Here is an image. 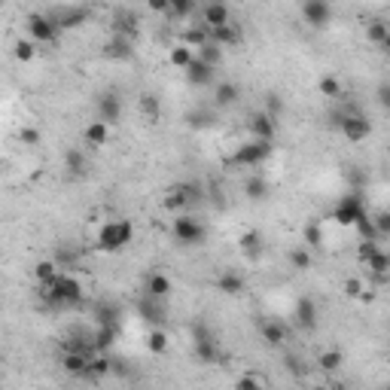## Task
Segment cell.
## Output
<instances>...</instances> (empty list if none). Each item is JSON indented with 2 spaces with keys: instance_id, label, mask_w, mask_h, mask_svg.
Wrapping results in <instances>:
<instances>
[{
  "instance_id": "59",
  "label": "cell",
  "mask_w": 390,
  "mask_h": 390,
  "mask_svg": "<svg viewBox=\"0 0 390 390\" xmlns=\"http://www.w3.org/2000/svg\"><path fill=\"white\" fill-rule=\"evenodd\" d=\"M311 390H327V387H311Z\"/></svg>"
},
{
  "instance_id": "58",
  "label": "cell",
  "mask_w": 390,
  "mask_h": 390,
  "mask_svg": "<svg viewBox=\"0 0 390 390\" xmlns=\"http://www.w3.org/2000/svg\"><path fill=\"white\" fill-rule=\"evenodd\" d=\"M382 49H384V52L390 55V37H387V40H384V46H382Z\"/></svg>"
},
{
  "instance_id": "5",
  "label": "cell",
  "mask_w": 390,
  "mask_h": 390,
  "mask_svg": "<svg viewBox=\"0 0 390 390\" xmlns=\"http://www.w3.org/2000/svg\"><path fill=\"white\" fill-rule=\"evenodd\" d=\"M363 217H366V201H363V195H360V192L341 195L336 210H332V220H336L339 226H348V229H354Z\"/></svg>"
},
{
  "instance_id": "2",
  "label": "cell",
  "mask_w": 390,
  "mask_h": 390,
  "mask_svg": "<svg viewBox=\"0 0 390 390\" xmlns=\"http://www.w3.org/2000/svg\"><path fill=\"white\" fill-rule=\"evenodd\" d=\"M132 241H134V222L128 217H113L98 226L95 250H101V253H119V250H125Z\"/></svg>"
},
{
  "instance_id": "39",
  "label": "cell",
  "mask_w": 390,
  "mask_h": 390,
  "mask_svg": "<svg viewBox=\"0 0 390 390\" xmlns=\"http://www.w3.org/2000/svg\"><path fill=\"white\" fill-rule=\"evenodd\" d=\"M113 369H116V363L107 354H95L89 360V375L86 378H104V375L113 372Z\"/></svg>"
},
{
  "instance_id": "22",
  "label": "cell",
  "mask_w": 390,
  "mask_h": 390,
  "mask_svg": "<svg viewBox=\"0 0 390 390\" xmlns=\"http://www.w3.org/2000/svg\"><path fill=\"white\" fill-rule=\"evenodd\" d=\"M238 98H241V89H238V82H232V80H222L220 86L213 89V107H220V110L235 107Z\"/></svg>"
},
{
  "instance_id": "23",
  "label": "cell",
  "mask_w": 390,
  "mask_h": 390,
  "mask_svg": "<svg viewBox=\"0 0 390 390\" xmlns=\"http://www.w3.org/2000/svg\"><path fill=\"white\" fill-rule=\"evenodd\" d=\"M104 55L107 58H113V61H128V58H134V40H125V37H110L107 46H104Z\"/></svg>"
},
{
  "instance_id": "42",
  "label": "cell",
  "mask_w": 390,
  "mask_h": 390,
  "mask_svg": "<svg viewBox=\"0 0 390 390\" xmlns=\"http://www.w3.org/2000/svg\"><path fill=\"white\" fill-rule=\"evenodd\" d=\"M302 241H305V247L314 250V247H320L323 244V226L317 220H308L305 222V229H302Z\"/></svg>"
},
{
  "instance_id": "61",
  "label": "cell",
  "mask_w": 390,
  "mask_h": 390,
  "mask_svg": "<svg viewBox=\"0 0 390 390\" xmlns=\"http://www.w3.org/2000/svg\"><path fill=\"white\" fill-rule=\"evenodd\" d=\"M387 256H390V250H387Z\"/></svg>"
},
{
  "instance_id": "35",
  "label": "cell",
  "mask_w": 390,
  "mask_h": 390,
  "mask_svg": "<svg viewBox=\"0 0 390 390\" xmlns=\"http://www.w3.org/2000/svg\"><path fill=\"white\" fill-rule=\"evenodd\" d=\"M58 263L55 259H40V263L34 265V281H37V287L40 284H52V281H58Z\"/></svg>"
},
{
  "instance_id": "6",
  "label": "cell",
  "mask_w": 390,
  "mask_h": 390,
  "mask_svg": "<svg viewBox=\"0 0 390 390\" xmlns=\"http://www.w3.org/2000/svg\"><path fill=\"white\" fill-rule=\"evenodd\" d=\"M339 132L351 144H363L366 137L372 134V122H369L363 113H357V110H348V113H341V119H339Z\"/></svg>"
},
{
  "instance_id": "10",
  "label": "cell",
  "mask_w": 390,
  "mask_h": 390,
  "mask_svg": "<svg viewBox=\"0 0 390 390\" xmlns=\"http://www.w3.org/2000/svg\"><path fill=\"white\" fill-rule=\"evenodd\" d=\"M49 15L61 31H70V27H82L89 22L92 9L89 6H55V9H49Z\"/></svg>"
},
{
  "instance_id": "18",
  "label": "cell",
  "mask_w": 390,
  "mask_h": 390,
  "mask_svg": "<svg viewBox=\"0 0 390 390\" xmlns=\"http://www.w3.org/2000/svg\"><path fill=\"white\" fill-rule=\"evenodd\" d=\"M238 247H241V253H244V259H250V263L263 259V253H265V238H263V232L247 229L244 235L238 238Z\"/></svg>"
},
{
  "instance_id": "52",
  "label": "cell",
  "mask_w": 390,
  "mask_h": 390,
  "mask_svg": "<svg viewBox=\"0 0 390 390\" xmlns=\"http://www.w3.org/2000/svg\"><path fill=\"white\" fill-rule=\"evenodd\" d=\"M40 137H43V134L37 132L34 125H25L22 132H18V141H22L25 146H40Z\"/></svg>"
},
{
  "instance_id": "26",
  "label": "cell",
  "mask_w": 390,
  "mask_h": 390,
  "mask_svg": "<svg viewBox=\"0 0 390 390\" xmlns=\"http://www.w3.org/2000/svg\"><path fill=\"white\" fill-rule=\"evenodd\" d=\"M146 351L156 354V357H162V354L171 351V336L165 332V327H153L150 332H146Z\"/></svg>"
},
{
  "instance_id": "48",
  "label": "cell",
  "mask_w": 390,
  "mask_h": 390,
  "mask_svg": "<svg viewBox=\"0 0 390 390\" xmlns=\"http://www.w3.org/2000/svg\"><path fill=\"white\" fill-rule=\"evenodd\" d=\"M369 290V287L360 281V277H348L345 284H341V293L348 296V299H363V293Z\"/></svg>"
},
{
  "instance_id": "51",
  "label": "cell",
  "mask_w": 390,
  "mask_h": 390,
  "mask_svg": "<svg viewBox=\"0 0 390 390\" xmlns=\"http://www.w3.org/2000/svg\"><path fill=\"white\" fill-rule=\"evenodd\" d=\"M235 390H265V382L259 375H241L238 382H235Z\"/></svg>"
},
{
  "instance_id": "37",
  "label": "cell",
  "mask_w": 390,
  "mask_h": 390,
  "mask_svg": "<svg viewBox=\"0 0 390 390\" xmlns=\"http://www.w3.org/2000/svg\"><path fill=\"white\" fill-rule=\"evenodd\" d=\"M86 168H89V165H86V156H82V150H73V146H70V150L64 153V171H68L70 177H82Z\"/></svg>"
},
{
  "instance_id": "11",
  "label": "cell",
  "mask_w": 390,
  "mask_h": 390,
  "mask_svg": "<svg viewBox=\"0 0 390 390\" xmlns=\"http://www.w3.org/2000/svg\"><path fill=\"white\" fill-rule=\"evenodd\" d=\"M95 119L104 125H116L119 119H122V98L116 95V92H104V95H98L95 101Z\"/></svg>"
},
{
  "instance_id": "34",
  "label": "cell",
  "mask_w": 390,
  "mask_h": 390,
  "mask_svg": "<svg viewBox=\"0 0 390 390\" xmlns=\"http://www.w3.org/2000/svg\"><path fill=\"white\" fill-rule=\"evenodd\" d=\"M390 37V22L387 18H369L366 22V40L375 46H384V40Z\"/></svg>"
},
{
  "instance_id": "32",
  "label": "cell",
  "mask_w": 390,
  "mask_h": 390,
  "mask_svg": "<svg viewBox=\"0 0 390 390\" xmlns=\"http://www.w3.org/2000/svg\"><path fill=\"white\" fill-rule=\"evenodd\" d=\"M341 363H345V354H341L339 348H327V351H320V354H317V369H320V372H327V375L339 372Z\"/></svg>"
},
{
  "instance_id": "53",
  "label": "cell",
  "mask_w": 390,
  "mask_h": 390,
  "mask_svg": "<svg viewBox=\"0 0 390 390\" xmlns=\"http://www.w3.org/2000/svg\"><path fill=\"white\" fill-rule=\"evenodd\" d=\"M375 101H378V107L390 113V80L378 82V89H375Z\"/></svg>"
},
{
  "instance_id": "24",
  "label": "cell",
  "mask_w": 390,
  "mask_h": 390,
  "mask_svg": "<svg viewBox=\"0 0 390 390\" xmlns=\"http://www.w3.org/2000/svg\"><path fill=\"white\" fill-rule=\"evenodd\" d=\"M137 311H141V317L146 323H153V327H162V323H165V302H159V299L144 296V299L137 302Z\"/></svg>"
},
{
  "instance_id": "25",
  "label": "cell",
  "mask_w": 390,
  "mask_h": 390,
  "mask_svg": "<svg viewBox=\"0 0 390 390\" xmlns=\"http://www.w3.org/2000/svg\"><path fill=\"white\" fill-rule=\"evenodd\" d=\"M82 141H86V146H92V150H101V146H107L110 141V125L104 122H89L86 125V132H82Z\"/></svg>"
},
{
  "instance_id": "14",
  "label": "cell",
  "mask_w": 390,
  "mask_h": 390,
  "mask_svg": "<svg viewBox=\"0 0 390 390\" xmlns=\"http://www.w3.org/2000/svg\"><path fill=\"white\" fill-rule=\"evenodd\" d=\"M201 25L204 27H226L232 25V9L226 4H220V0H213V4H204L201 6Z\"/></svg>"
},
{
  "instance_id": "33",
  "label": "cell",
  "mask_w": 390,
  "mask_h": 390,
  "mask_svg": "<svg viewBox=\"0 0 390 390\" xmlns=\"http://www.w3.org/2000/svg\"><path fill=\"white\" fill-rule=\"evenodd\" d=\"M137 107H141V113H144V119H146L150 125L159 122V116H162V104H159V98H156L153 92H144V95L137 98Z\"/></svg>"
},
{
  "instance_id": "55",
  "label": "cell",
  "mask_w": 390,
  "mask_h": 390,
  "mask_svg": "<svg viewBox=\"0 0 390 390\" xmlns=\"http://www.w3.org/2000/svg\"><path fill=\"white\" fill-rule=\"evenodd\" d=\"M375 229H378V235L382 238H390V210H382V213H375Z\"/></svg>"
},
{
  "instance_id": "1",
  "label": "cell",
  "mask_w": 390,
  "mask_h": 390,
  "mask_svg": "<svg viewBox=\"0 0 390 390\" xmlns=\"http://www.w3.org/2000/svg\"><path fill=\"white\" fill-rule=\"evenodd\" d=\"M40 299L49 305V308H77L86 299V290H82L80 277L73 275H58V281L52 284H40Z\"/></svg>"
},
{
  "instance_id": "30",
  "label": "cell",
  "mask_w": 390,
  "mask_h": 390,
  "mask_svg": "<svg viewBox=\"0 0 390 390\" xmlns=\"http://www.w3.org/2000/svg\"><path fill=\"white\" fill-rule=\"evenodd\" d=\"M116 336H119L116 327H98L95 336H92V354H107V351L113 348Z\"/></svg>"
},
{
  "instance_id": "17",
  "label": "cell",
  "mask_w": 390,
  "mask_h": 390,
  "mask_svg": "<svg viewBox=\"0 0 390 390\" xmlns=\"http://www.w3.org/2000/svg\"><path fill=\"white\" fill-rule=\"evenodd\" d=\"M171 293H174V281H171V277L162 275V272H150V277H146V284H144V296L159 299V302H168Z\"/></svg>"
},
{
  "instance_id": "12",
  "label": "cell",
  "mask_w": 390,
  "mask_h": 390,
  "mask_svg": "<svg viewBox=\"0 0 390 390\" xmlns=\"http://www.w3.org/2000/svg\"><path fill=\"white\" fill-rule=\"evenodd\" d=\"M299 13L305 18V25L311 27H327L329 18H332V6L327 4V0H302Z\"/></svg>"
},
{
  "instance_id": "4",
  "label": "cell",
  "mask_w": 390,
  "mask_h": 390,
  "mask_svg": "<svg viewBox=\"0 0 390 390\" xmlns=\"http://www.w3.org/2000/svg\"><path fill=\"white\" fill-rule=\"evenodd\" d=\"M25 31L31 37V43L37 46H55L61 37V27L52 22L49 13H31L25 18Z\"/></svg>"
},
{
  "instance_id": "16",
  "label": "cell",
  "mask_w": 390,
  "mask_h": 390,
  "mask_svg": "<svg viewBox=\"0 0 390 390\" xmlns=\"http://www.w3.org/2000/svg\"><path fill=\"white\" fill-rule=\"evenodd\" d=\"M217 290L222 296H229V299H235V296H244L247 281H244V275H241V272H235V268H226V272L217 275Z\"/></svg>"
},
{
  "instance_id": "28",
  "label": "cell",
  "mask_w": 390,
  "mask_h": 390,
  "mask_svg": "<svg viewBox=\"0 0 390 390\" xmlns=\"http://www.w3.org/2000/svg\"><path fill=\"white\" fill-rule=\"evenodd\" d=\"M268 192H272V187H268V180L259 177V174H250L244 180V199L247 201H265Z\"/></svg>"
},
{
  "instance_id": "45",
  "label": "cell",
  "mask_w": 390,
  "mask_h": 390,
  "mask_svg": "<svg viewBox=\"0 0 390 390\" xmlns=\"http://www.w3.org/2000/svg\"><path fill=\"white\" fill-rule=\"evenodd\" d=\"M263 113H268L272 119H277L284 113V98L277 92H265V101H263Z\"/></svg>"
},
{
  "instance_id": "21",
  "label": "cell",
  "mask_w": 390,
  "mask_h": 390,
  "mask_svg": "<svg viewBox=\"0 0 390 390\" xmlns=\"http://www.w3.org/2000/svg\"><path fill=\"white\" fill-rule=\"evenodd\" d=\"M192 354L199 363L204 366H213L222 360V351H220V341L217 339H208V341H192Z\"/></svg>"
},
{
  "instance_id": "15",
  "label": "cell",
  "mask_w": 390,
  "mask_h": 390,
  "mask_svg": "<svg viewBox=\"0 0 390 390\" xmlns=\"http://www.w3.org/2000/svg\"><path fill=\"white\" fill-rule=\"evenodd\" d=\"M187 82L189 86H195V89H204V86H213V80H217V68H210V64H204L199 55H195V61L189 64L187 70Z\"/></svg>"
},
{
  "instance_id": "60",
  "label": "cell",
  "mask_w": 390,
  "mask_h": 390,
  "mask_svg": "<svg viewBox=\"0 0 390 390\" xmlns=\"http://www.w3.org/2000/svg\"><path fill=\"white\" fill-rule=\"evenodd\" d=\"M384 390H390V384H387V387H384Z\"/></svg>"
},
{
  "instance_id": "27",
  "label": "cell",
  "mask_w": 390,
  "mask_h": 390,
  "mask_svg": "<svg viewBox=\"0 0 390 390\" xmlns=\"http://www.w3.org/2000/svg\"><path fill=\"white\" fill-rule=\"evenodd\" d=\"M180 43L199 52L201 46L210 43V27H204V25H189V27H183V40H180Z\"/></svg>"
},
{
  "instance_id": "19",
  "label": "cell",
  "mask_w": 390,
  "mask_h": 390,
  "mask_svg": "<svg viewBox=\"0 0 390 390\" xmlns=\"http://www.w3.org/2000/svg\"><path fill=\"white\" fill-rule=\"evenodd\" d=\"M113 34L116 37H125V40H134L137 37V15L132 13V9H116L113 13Z\"/></svg>"
},
{
  "instance_id": "20",
  "label": "cell",
  "mask_w": 390,
  "mask_h": 390,
  "mask_svg": "<svg viewBox=\"0 0 390 390\" xmlns=\"http://www.w3.org/2000/svg\"><path fill=\"white\" fill-rule=\"evenodd\" d=\"M259 332H263V339H265L268 348H284L287 345V336H290L284 323L281 320H272V317L259 323Z\"/></svg>"
},
{
  "instance_id": "13",
  "label": "cell",
  "mask_w": 390,
  "mask_h": 390,
  "mask_svg": "<svg viewBox=\"0 0 390 390\" xmlns=\"http://www.w3.org/2000/svg\"><path fill=\"white\" fill-rule=\"evenodd\" d=\"M247 128L253 134V141H265V144H275V134H277V119H272L268 113H253L247 119Z\"/></svg>"
},
{
  "instance_id": "31",
  "label": "cell",
  "mask_w": 390,
  "mask_h": 390,
  "mask_svg": "<svg viewBox=\"0 0 390 390\" xmlns=\"http://www.w3.org/2000/svg\"><path fill=\"white\" fill-rule=\"evenodd\" d=\"M210 43L222 46V49H229V46L241 43V27L235 22L226 25V27H213V31H210Z\"/></svg>"
},
{
  "instance_id": "54",
  "label": "cell",
  "mask_w": 390,
  "mask_h": 390,
  "mask_svg": "<svg viewBox=\"0 0 390 390\" xmlns=\"http://www.w3.org/2000/svg\"><path fill=\"white\" fill-rule=\"evenodd\" d=\"M208 339H213L210 327H208L204 320H195V323H192V341H208Z\"/></svg>"
},
{
  "instance_id": "8",
  "label": "cell",
  "mask_w": 390,
  "mask_h": 390,
  "mask_svg": "<svg viewBox=\"0 0 390 390\" xmlns=\"http://www.w3.org/2000/svg\"><path fill=\"white\" fill-rule=\"evenodd\" d=\"M293 323L299 327L302 332H314L320 323V311H317V302L311 296H299L293 305Z\"/></svg>"
},
{
  "instance_id": "44",
  "label": "cell",
  "mask_w": 390,
  "mask_h": 390,
  "mask_svg": "<svg viewBox=\"0 0 390 390\" xmlns=\"http://www.w3.org/2000/svg\"><path fill=\"white\" fill-rule=\"evenodd\" d=\"M354 232L360 235V241H378V238H382V235H378V229H375V220L369 217V213H366V217L357 222V226H354Z\"/></svg>"
},
{
  "instance_id": "9",
  "label": "cell",
  "mask_w": 390,
  "mask_h": 390,
  "mask_svg": "<svg viewBox=\"0 0 390 390\" xmlns=\"http://www.w3.org/2000/svg\"><path fill=\"white\" fill-rule=\"evenodd\" d=\"M195 201H201V189L199 187H189V183H180V187L168 189V192H165V199H162L165 210H174V213L187 210L189 204H195Z\"/></svg>"
},
{
  "instance_id": "36",
  "label": "cell",
  "mask_w": 390,
  "mask_h": 390,
  "mask_svg": "<svg viewBox=\"0 0 390 390\" xmlns=\"http://www.w3.org/2000/svg\"><path fill=\"white\" fill-rule=\"evenodd\" d=\"M89 360L92 354H64L61 369L68 375H89Z\"/></svg>"
},
{
  "instance_id": "38",
  "label": "cell",
  "mask_w": 390,
  "mask_h": 390,
  "mask_svg": "<svg viewBox=\"0 0 390 390\" xmlns=\"http://www.w3.org/2000/svg\"><path fill=\"white\" fill-rule=\"evenodd\" d=\"M168 61H171V68H177V70H187L189 64L195 61V49H189V46L177 43V46H174V49H171Z\"/></svg>"
},
{
  "instance_id": "47",
  "label": "cell",
  "mask_w": 390,
  "mask_h": 390,
  "mask_svg": "<svg viewBox=\"0 0 390 390\" xmlns=\"http://www.w3.org/2000/svg\"><path fill=\"white\" fill-rule=\"evenodd\" d=\"M195 9H199V4H192V0H171L168 15L171 18H189V15H195Z\"/></svg>"
},
{
  "instance_id": "41",
  "label": "cell",
  "mask_w": 390,
  "mask_h": 390,
  "mask_svg": "<svg viewBox=\"0 0 390 390\" xmlns=\"http://www.w3.org/2000/svg\"><path fill=\"white\" fill-rule=\"evenodd\" d=\"M287 259H290V265L296 268V272H308L311 263H314V256H311V250L308 247H293L290 253H287Z\"/></svg>"
},
{
  "instance_id": "40",
  "label": "cell",
  "mask_w": 390,
  "mask_h": 390,
  "mask_svg": "<svg viewBox=\"0 0 390 390\" xmlns=\"http://www.w3.org/2000/svg\"><path fill=\"white\" fill-rule=\"evenodd\" d=\"M195 55H199V58H201L204 64H210V68H217V70H220V64L226 61V49H222V46H217V43H208V46H201V49L195 52Z\"/></svg>"
},
{
  "instance_id": "46",
  "label": "cell",
  "mask_w": 390,
  "mask_h": 390,
  "mask_svg": "<svg viewBox=\"0 0 390 390\" xmlns=\"http://www.w3.org/2000/svg\"><path fill=\"white\" fill-rule=\"evenodd\" d=\"M378 253H382V244H378V241H360V244H357V259H360V263H366V265L372 263Z\"/></svg>"
},
{
  "instance_id": "29",
  "label": "cell",
  "mask_w": 390,
  "mask_h": 390,
  "mask_svg": "<svg viewBox=\"0 0 390 390\" xmlns=\"http://www.w3.org/2000/svg\"><path fill=\"white\" fill-rule=\"evenodd\" d=\"M119 317H122L119 305H113V302H98L95 305V323L98 327H116L119 329Z\"/></svg>"
},
{
  "instance_id": "43",
  "label": "cell",
  "mask_w": 390,
  "mask_h": 390,
  "mask_svg": "<svg viewBox=\"0 0 390 390\" xmlns=\"http://www.w3.org/2000/svg\"><path fill=\"white\" fill-rule=\"evenodd\" d=\"M317 92L323 98H341V80H336L332 73H327V77H320V82H317Z\"/></svg>"
},
{
  "instance_id": "56",
  "label": "cell",
  "mask_w": 390,
  "mask_h": 390,
  "mask_svg": "<svg viewBox=\"0 0 390 390\" xmlns=\"http://www.w3.org/2000/svg\"><path fill=\"white\" fill-rule=\"evenodd\" d=\"M210 119H213L210 113H192V116H189V125H192V128H208Z\"/></svg>"
},
{
  "instance_id": "50",
  "label": "cell",
  "mask_w": 390,
  "mask_h": 390,
  "mask_svg": "<svg viewBox=\"0 0 390 390\" xmlns=\"http://www.w3.org/2000/svg\"><path fill=\"white\" fill-rule=\"evenodd\" d=\"M15 58L18 61H34L37 58V43H31V40H18L15 43Z\"/></svg>"
},
{
  "instance_id": "3",
  "label": "cell",
  "mask_w": 390,
  "mask_h": 390,
  "mask_svg": "<svg viewBox=\"0 0 390 390\" xmlns=\"http://www.w3.org/2000/svg\"><path fill=\"white\" fill-rule=\"evenodd\" d=\"M171 235L180 247H201L204 241H208V229H204V222L199 217H192V213H177L171 222Z\"/></svg>"
},
{
  "instance_id": "7",
  "label": "cell",
  "mask_w": 390,
  "mask_h": 390,
  "mask_svg": "<svg viewBox=\"0 0 390 390\" xmlns=\"http://www.w3.org/2000/svg\"><path fill=\"white\" fill-rule=\"evenodd\" d=\"M272 144L265 141H250L244 146H238L235 156H232V165H238V168H256V165H263L272 159Z\"/></svg>"
},
{
  "instance_id": "49",
  "label": "cell",
  "mask_w": 390,
  "mask_h": 390,
  "mask_svg": "<svg viewBox=\"0 0 390 390\" xmlns=\"http://www.w3.org/2000/svg\"><path fill=\"white\" fill-rule=\"evenodd\" d=\"M366 268H369V272H372L375 277H384V275H390V256H387V250H382V253H378V256H375V259H372V263H369Z\"/></svg>"
},
{
  "instance_id": "57",
  "label": "cell",
  "mask_w": 390,
  "mask_h": 390,
  "mask_svg": "<svg viewBox=\"0 0 390 390\" xmlns=\"http://www.w3.org/2000/svg\"><path fill=\"white\" fill-rule=\"evenodd\" d=\"M287 369L296 375V378H302L305 375V366H302V360L299 357H287Z\"/></svg>"
}]
</instances>
